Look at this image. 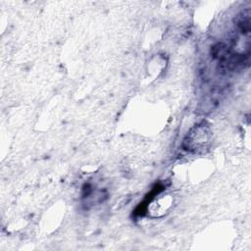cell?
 Listing matches in <instances>:
<instances>
[{"label":"cell","instance_id":"1","mask_svg":"<svg viewBox=\"0 0 251 251\" xmlns=\"http://www.w3.org/2000/svg\"><path fill=\"white\" fill-rule=\"evenodd\" d=\"M209 131L208 129L203 126H197L192 131L187 134L184 145H186V150L189 151H200L206 147V144L209 142Z\"/></svg>","mask_w":251,"mask_h":251}]
</instances>
